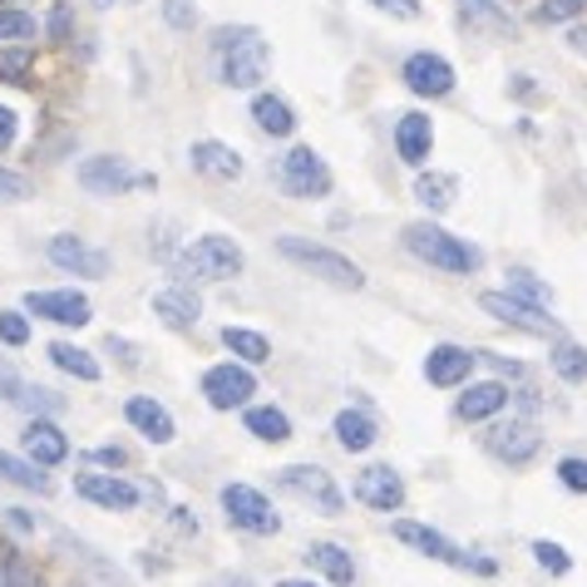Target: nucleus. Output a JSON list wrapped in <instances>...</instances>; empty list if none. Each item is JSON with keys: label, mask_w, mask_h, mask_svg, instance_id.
Instances as JSON below:
<instances>
[{"label": "nucleus", "mask_w": 587, "mask_h": 587, "mask_svg": "<svg viewBox=\"0 0 587 587\" xmlns=\"http://www.w3.org/2000/svg\"><path fill=\"white\" fill-rule=\"evenodd\" d=\"M459 5H464V15H474V21L494 25V31H508V15L498 11L494 0H459Z\"/></svg>", "instance_id": "a19ab883"}, {"label": "nucleus", "mask_w": 587, "mask_h": 587, "mask_svg": "<svg viewBox=\"0 0 587 587\" xmlns=\"http://www.w3.org/2000/svg\"><path fill=\"white\" fill-rule=\"evenodd\" d=\"M395 149H400V159H405L410 169H419V163L429 159V149H435V124H429L425 114H400Z\"/></svg>", "instance_id": "4be33fe9"}, {"label": "nucleus", "mask_w": 587, "mask_h": 587, "mask_svg": "<svg viewBox=\"0 0 587 587\" xmlns=\"http://www.w3.org/2000/svg\"><path fill=\"white\" fill-rule=\"evenodd\" d=\"M50 41H70V5L65 0L50 11Z\"/></svg>", "instance_id": "49530a36"}, {"label": "nucleus", "mask_w": 587, "mask_h": 587, "mask_svg": "<svg viewBox=\"0 0 587 587\" xmlns=\"http://www.w3.org/2000/svg\"><path fill=\"white\" fill-rule=\"evenodd\" d=\"M74 488L100 508H134L139 504V484H129V479H119V474H80Z\"/></svg>", "instance_id": "aec40b11"}, {"label": "nucleus", "mask_w": 587, "mask_h": 587, "mask_svg": "<svg viewBox=\"0 0 587 587\" xmlns=\"http://www.w3.org/2000/svg\"><path fill=\"white\" fill-rule=\"evenodd\" d=\"M94 464H114V469H124V464H129V454H124L119 445H104V449H94Z\"/></svg>", "instance_id": "de8ad7c7"}, {"label": "nucleus", "mask_w": 587, "mask_h": 587, "mask_svg": "<svg viewBox=\"0 0 587 587\" xmlns=\"http://www.w3.org/2000/svg\"><path fill=\"white\" fill-rule=\"evenodd\" d=\"M50 360L65 370V376H74V380H100V360H94L90 350L70 346V341H55V346H50Z\"/></svg>", "instance_id": "2f4dec72"}, {"label": "nucleus", "mask_w": 587, "mask_h": 587, "mask_svg": "<svg viewBox=\"0 0 587 587\" xmlns=\"http://www.w3.org/2000/svg\"><path fill=\"white\" fill-rule=\"evenodd\" d=\"M203 395H208L212 410H238V405H248V400L257 395V376H252L248 366L222 360V366H212L208 376H203Z\"/></svg>", "instance_id": "9d476101"}, {"label": "nucleus", "mask_w": 587, "mask_h": 587, "mask_svg": "<svg viewBox=\"0 0 587 587\" xmlns=\"http://www.w3.org/2000/svg\"><path fill=\"white\" fill-rule=\"evenodd\" d=\"M331 429H336V445L346 449V454H366V449L380 439V435H376V419L360 415V410H341Z\"/></svg>", "instance_id": "393cba45"}, {"label": "nucleus", "mask_w": 587, "mask_h": 587, "mask_svg": "<svg viewBox=\"0 0 587 587\" xmlns=\"http://www.w3.org/2000/svg\"><path fill=\"white\" fill-rule=\"evenodd\" d=\"M124 419H129L134 429H139L149 445H173V415L159 405V400H149V395H129V405H124Z\"/></svg>", "instance_id": "6ab92c4d"}, {"label": "nucleus", "mask_w": 587, "mask_h": 587, "mask_svg": "<svg viewBox=\"0 0 587 587\" xmlns=\"http://www.w3.org/2000/svg\"><path fill=\"white\" fill-rule=\"evenodd\" d=\"M153 316L173 331H188V326H198L203 307L188 287H169V291H153Z\"/></svg>", "instance_id": "5701e85b"}, {"label": "nucleus", "mask_w": 587, "mask_h": 587, "mask_svg": "<svg viewBox=\"0 0 587 587\" xmlns=\"http://www.w3.org/2000/svg\"><path fill=\"white\" fill-rule=\"evenodd\" d=\"M301 557H307L311 567H321V573H326L336 587H350V583H356V563H350V553H346L341 543H311Z\"/></svg>", "instance_id": "bb28decb"}, {"label": "nucleus", "mask_w": 587, "mask_h": 587, "mask_svg": "<svg viewBox=\"0 0 587 587\" xmlns=\"http://www.w3.org/2000/svg\"><path fill=\"white\" fill-rule=\"evenodd\" d=\"M252 119H257V129L272 134V139H287V134L297 129V114H291V104L281 100V94H257V100H252Z\"/></svg>", "instance_id": "a878e982"}, {"label": "nucleus", "mask_w": 587, "mask_h": 587, "mask_svg": "<svg viewBox=\"0 0 587 587\" xmlns=\"http://www.w3.org/2000/svg\"><path fill=\"white\" fill-rule=\"evenodd\" d=\"M5 5H11V0H5Z\"/></svg>", "instance_id": "13d9d810"}, {"label": "nucleus", "mask_w": 587, "mask_h": 587, "mask_svg": "<svg viewBox=\"0 0 587 587\" xmlns=\"http://www.w3.org/2000/svg\"><path fill=\"white\" fill-rule=\"evenodd\" d=\"M567 50L587 55V25H573V31H567Z\"/></svg>", "instance_id": "3c124183"}, {"label": "nucleus", "mask_w": 587, "mask_h": 587, "mask_svg": "<svg viewBox=\"0 0 587 587\" xmlns=\"http://www.w3.org/2000/svg\"><path fill=\"white\" fill-rule=\"evenodd\" d=\"M35 70V55L25 50V45H11V50H0V80H11V84H25Z\"/></svg>", "instance_id": "f704fd0d"}, {"label": "nucleus", "mask_w": 587, "mask_h": 587, "mask_svg": "<svg viewBox=\"0 0 587 587\" xmlns=\"http://www.w3.org/2000/svg\"><path fill=\"white\" fill-rule=\"evenodd\" d=\"M208 587H252V577L248 573H218Z\"/></svg>", "instance_id": "8fccbe9b"}, {"label": "nucleus", "mask_w": 587, "mask_h": 587, "mask_svg": "<svg viewBox=\"0 0 587 587\" xmlns=\"http://www.w3.org/2000/svg\"><path fill=\"white\" fill-rule=\"evenodd\" d=\"M179 272H188V277H198V281H228L242 272V248L232 238H222V232H208V238L188 242Z\"/></svg>", "instance_id": "20e7f679"}, {"label": "nucleus", "mask_w": 587, "mask_h": 587, "mask_svg": "<svg viewBox=\"0 0 587 587\" xmlns=\"http://www.w3.org/2000/svg\"><path fill=\"white\" fill-rule=\"evenodd\" d=\"M405 248L415 252L419 262H429V267H439V272H454V277H469V272H479V262H484V252H479L474 242L454 238V232L435 228V222H410Z\"/></svg>", "instance_id": "f257e3e1"}, {"label": "nucleus", "mask_w": 587, "mask_h": 587, "mask_svg": "<svg viewBox=\"0 0 587 587\" xmlns=\"http://www.w3.org/2000/svg\"><path fill=\"white\" fill-rule=\"evenodd\" d=\"M508 291L523 297V301H533V307H548V301H553V291H548L533 272H508Z\"/></svg>", "instance_id": "c9c22d12"}, {"label": "nucleus", "mask_w": 587, "mask_h": 587, "mask_svg": "<svg viewBox=\"0 0 587 587\" xmlns=\"http://www.w3.org/2000/svg\"><path fill=\"white\" fill-rule=\"evenodd\" d=\"M267 55H272L267 41L252 31L242 45L222 50V84H232V90H257V84L267 80Z\"/></svg>", "instance_id": "1a4fd4ad"}, {"label": "nucleus", "mask_w": 587, "mask_h": 587, "mask_svg": "<svg viewBox=\"0 0 587 587\" xmlns=\"http://www.w3.org/2000/svg\"><path fill=\"white\" fill-rule=\"evenodd\" d=\"M504 405H508L504 380H479V385H469L464 395H459V415L464 419H488V415H498Z\"/></svg>", "instance_id": "b1692460"}, {"label": "nucleus", "mask_w": 587, "mask_h": 587, "mask_svg": "<svg viewBox=\"0 0 587 587\" xmlns=\"http://www.w3.org/2000/svg\"><path fill=\"white\" fill-rule=\"evenodd\" d=\"M587 0H543V5H538L533 11V21L538 25H557V21H573L577 11H583Z\"/></svg>", "instance_id": "4c0bfd02"}, {"label": "nucleus", "mask_w": 587, "mask_h": 587, "mask_svg": "<svg viewBox=\"0 0 587 587\" xmlns=\"http://www.w3.org/2000/svg\"><path fill=\"white\" fill-rule=\"evenodd\" d=\"M474 350H464V346H435L425 356V380L429 385H439V390H449V385H464L469 380V370H474Z\"/></svg>", "instance_id": "a211bd4d"}, {"label": "nucleus", "mask_w": 587, "mask_h": 587, "mask_svg": "<svg viewBox=\"0 0 587 587\" xmlns=\"http://www.w3.org/2000/svg\"><path fill=\"white\" fill-rule=\"evenodd\" d=\"M557 479H563V488H573V494H587V459H563Z\"/></svg>", "instance_id": "79ce46f5"}, {"label": "nucleus", "mask_w": 587, "mask_h": 587, "mask_svg": "<svg viewBox=\"0 0 587 587\" xmlns=\"http://www.w3.org/2000/svg\"><path fill=\"white\" fill-rule=\"evenodd\" d=\"M80 183L100 198H119L129 188H153V173H134L129 159H114V153H100V159L80 163Z\"/></svg>", "instance_id": "423d86ee"}, {"label": "nucleus", "mask_w": 587, "mask_h": 587, "mask_svg": "<svg viewBox=\"0 0 587 587\" xmlns=\"http://www.w3.org/2000/svg\"><path fill=\"white\" fill-rule=\"evenodd\" d=\"M454 193H459L454 173H419V183H415V198L425 203L429 212H445L449 203H454Z\"/></svg>", "instance_id": "c756f323"}, {"label": "nucleus", "mask_w": 587, "mask_h": 587, "mask_svg": "<svg viewBox=\"0 0 587 587\" xmlns=\"http://www.w3.org/2000/svg\"><path fill=\"white\" fill-rule=\"evenodd\" d=\"M0 479H11V484H21V488H35V494H55V479L41 474L35 459H15V454H5V449H0Z\"/></svg>", "instance_id": "cd10ccee"}, {"label": "nucleus", "mask_w": 587, "mask_h": 587, "mask_svg": "<svg viewBox=\"0 0 587 587\" xmlns=\"http://www.w3.org/2000/svg\"><path fill=\"white\" fill-rule=\"evenodd\" d=\"M21 198H31V183H25L21 173L0 169V203H21Z\"/></svg>", "instance_id": "37998d69"}, {"label": "nucleus", "mask_w": 587, "mask_h": 587, "mask_svg": "<svg viewBox=\"0 0 587 587\" xmlns=\"http://www.w3.org/2000/svg\"><path fill=\"white\" fill-rule=\"evenodd\" d=\"M188 163H193V173H203V179H218V183L242 179V153L228 149V143H218V139H198V143H193Z\"/></svg>", "instance_id": "f3484780"}, {"label": "nucleus", "mask_w": 587, "mask_h": 587, "mask_svg": "<svg viewBox=\"0 0 587 587\" xmlns=\"http://www.w3.org/2000/svg\"><path fill=\"white\" fill-rule=\"evenodd\" d=\"M222 346H228L238 360H248V366H262V360H272L267 336H257V331H248V326H222Z\"/></svg>", "instance_id": "c85d7f7f"}, {"label": "nucleus", "mask_w": 587, "mask_h": 587, "mask_svg": "<svg viewBox=\"0 0 587 587\" xmlns=\"http://www.w3.org/2000/svg\"><path fill=\"white\" fill-rule=\"evenodd\" d=\"M35 35H41L35 15L15 11V5H0V45H31Z\"/></svg>", "instance_id": "473e14b6"}, {"label": "nucleus", "mask_w": 587, "mask_h": 587, "mask_svg": "<svg viewBox=\"0 0 587 587\" xmlns=\"http://www.w3.org/2000/svg\"><path fill=\"white\" fill-rule=\"evenodd\" d=\"M0 587H11V553L0 557Z\"/></svg>", "instance_id": "864d4df0"}, {"label": "nucleus", "mask_w": 587, "mask_h": 587, "mask_svg": "<svg viewBox=\"0 0 587 587\" xmlns=\"http://www.w3.org/2000/svg\"><path fill=\"white\" fill-rule=\"evenodd\" d=\"M248 429L257 439H267V445H281V439H291V419L281 415L277 405H252L248 410Z\"/></svg>", "instance_id": "7c9ffc66"}, {"label": "nucleus", "mask_w": 587, "mask_h": 587, "mask_svg": "<svg viewBox=\"0 0 587 587\" xmlns=\"http://www.w3.org/2000/svg\"><path fill=\"white\" fill-rule=\"evenodd\" d=\"M400 80H405L410 90L419 94V100H445V94L454 90V65H449L445 55L415 50V55L405 60V70H400Z\"/></svg>", "instance_id": "9b49d317"}, {"label": "nucleus", "mask_w": 587, "mask_h": 587, "mask_svg": "<svg viewBox=\"0 0 587 587\" xmlns=\"http://www.w3.org/2000/svg\"><path fill=\"white\" fill-rule=\"evenodd\" d=\"M11 523H15V528H21V533H31V528H35V518H31V514H25V508H11Z\"/></svg>", "instance_id": "603ef678"}, {"label": "nucleus", "mask_w": 587, "mask_h": 587, "mask_svg": "<svg viewBox=\"0 0 587 587\" xmlns=\"http://www.w3.org/2000/svg\"><path fill=\"white\" fill-rule=\"evenodd\" d=\"M277 587H316V583H307V577H281Z\"/></svg>", "instance_id": "5fc2aeb1"}, {"label": "nucleus", "mask_w": 587, "mask_h": 587, "mask_svg": "<svg viewBox=\"0 0 587 587\" xmlns=\"http://www.w3.org/2000/svg\"><path fill=\"white\" fill-rule=\"evenodd\" d=\"M11 143H15V114L0 104V149H11Z\"/></svg>", "instance_id": "09e8293b"}, {"label": "nucleus", "mask_w": 587, "mask_h": 587, "mask_svg": "<svg viewBox=\"0 0 587 587\" xmlns=\"http://www.w3.org/2000/svg\"><path fill=\"white\" fill-rule=\"evenodd\" d=\"M356 498L380 508V514H395V508L405 504V479L390 464H370V469H360V479H356Z\"/></svg>", "instance_id": "4468645a"}, {"label": "nucleus", "mask_w": 587, "mask_h": 587, "mask_svg": "<svg viewBox=\"0 0 587 587\" xmlns=\"http://www.w3.org/2000/svg\"><path fill=\"white\" fill-rule=\"evenodd\" d=\"M376 11H390V15H400V21H419L425 15V5L419 0H370Z\"/></svg>", "instance_id": "c03bdc74"}, {"label": "nucleus", "mask_w": 587, "mask_h": 587, "mask_svg": "<svg viewBox=\"0 0 587 587\" xmlns=\"http://www.w3.org/2000/svg\"><path fill=\"white\" fill-rule=\"evenodd\" d=\"M533 557H538V567H548L553 577H563L567 567H573L567 548H563V543H548V538H538V543H533Z\"/></svg>", "instance_id": "e433bc0d"}, {"label": "nucleus", "mask_w": 587, "mask_h": 587, "mask_svg": "<svg viewBox=\"0 0 587 587\" xmlns=\"http://www.w3.org/2000/svg\"><path fill=\"white\" fill-rule=\"evenodd\" d=\"M395 538H400V543H410V548H419V553L435 557V563H454V567L474 563L479 573H494V563H484V557H464L445 533H435V528H425V523H410V518H400V523H395Z\"/></svg>", "instance_id": "f8f14e48"}, {"label": "nucleus", "mask_w": 587, "mask_h": 587, "mask_svg": "<svg viewBox=\"0 0 587 587\" xmlns=\"http://www.w3.org/2000/svg\"><path fill=\"white\" fill-rule=\"evenodd\" d=\"M548 360H553V370L567 380V385L587 380V350H583V346H573V341H557L553 356H548Z\"/></svg>", "instance_id": "72a5a7b5"}, {"label": "nucleus", "mask_w": 587, "mask_h": 587, "mask_svg": "<svg viewBox=\"0 0 587 587\" xmlns=\"http://www.w3.org/2000/svg\"><path fill=\"white\" fill-rule=\"evenodd\" d=\"M0 376H5V366H0Z\"/></svg>", "instance_id": "4d7b16f0"}, {"label": "nucleus", "mask_w": 587, "mask_h": 587, "mask_svg": "<svg viewBox=\"0 0 587 587\" xmlns=\"http://www.w3.org/2000/svg\"><path fill=\"white\" fill-rule=\"evenodd\" d=\"M0 341H5V346H25V341H31V321H25L21 311H0Z\"/></svg>", "instance_id": "58836bf2"}, {"label": "nucleus", "mask_w": 587, "mask_h": 587, "mask_svg": "<svg viewBox=\"0 0 587 587\" xmlns=\"http://www.w3.org/2000/svg\"><path fill=\"white\" fill-rule=\"evenodd\" d=\"M50 262L65 272H74V277H104V272H110V252L90 248V242L70 238V232L50 238Z\"/></svg>", "instance_id": "2eb2a0df"}, {"label": "nucleus", "mask_w": 587, "mask_h": 587, "mask_svg": "<svg viewBox=\"0 0 587 587\" xmlns=\"http://www.w3.org/2000/svg\"><path fill=\"white\" fill-rule=\"evenodd\" d=\"M163 21H169L173 31H193V25H198V5H193V0H163Z\"/></svg>", "instance_id": "ea45409f"}, {"label": "nucleus", "mask_w": 587, "mask_h": 587, "mask_svg": "<svg viewBox=\"0 0 587 587\" xmlns=\"http://www.w3.org/2000/svg\"><path fill=\"white\" fill-rule=\"evenodd\" d=\"M479 307H484L494 321H504V326L528 331V336H557V321L548 316V307H533V301H523V297H508V291H484V297H479Z\"/></svg>", "instance_id": "6e6552de"}, {"label": "nucleus", "mask_w": 587, "mask_h": 587, "mask_svg": "<svg viewBox=\"0 0 587 587\" xmlns=\"http://www.w3.org/2000/svg\"><path fill=\"white\" fill-rule=\"evenodd\" d=\"M25 311L55 321V326H90L94 321L90 297H80V291H31V297H25Z\"/></svg>", "instance_id": "ddd939ff"}, {"label": "nucleus", "mask_w": 587, "mask_h": 587, "mask_svg": "<svg viewBox=\"0 0 587 587\" xmlns=\"http://www.w3.org/2000/svg\"><path fill=\"white\" fill-rule=\"evenodd\" d=\"M25 454H31L41 469L65 464V454H70V439H65V429L55 425V419H31V425H25Z\"/></svg>", "instance_id": "412c9836"}, {"label": "nucleus", "mask_w": 587, "mask_h": 587, "mask_svg": "<svg viewBox=\"0 0 587 587\" xmlns=\"http://www.w3.org/2000/svg\"><path fill=\"white\" fill-rule=\"evenodd\" d=\"M218 498H222V514H228L232 528H248V533H277V528H281V518L272 514V504H267V494H262V488L222 484Z\"/></svg>", "instance_id": "39448f33"}, {"label": "nucleus", "mask_w": 587, "mask_h": 587, "mask_svg": "<svg viewBox=\"0 0 587 587\" xmlns=\"http://www.w3.org/2000/svg\"><path fill=\"white\" fill-rule=\"evenodd\" d=\"M281 188L291 193V198H326L331 193V169L326 159H321L316 149H291L287 159H281Z\"/></svg>", "instance_id": "0eeeda50"}, {"label": "nucleus", "mask_w": 587, "mask_h": 587, "mask_svg": "<svg viewBox=\"0 0 587 587\" xmlns=\"http://www.w3.org/2000/svg\"><path fill=\"white\" fill-rule=\"evenodd\" d=\"M538 429L528 425V419H508V425L488 429V454L504 459V464H528V459L538 454Z\"/></svg>", "instance_id": "dca6fc26"}, {"label": "nucleus", "mask_w": 587, "mask_h": 587, "mask_svg": "<svg viewBox=\"0 0 587 587\" xmlns=\"http://www.w3.org/2000/svg\"><path fill=\"white\" fill-rule=\"evenodd\" d=\"M100 5H114V0H100Z\"/></svg>", "instance_id": "6e6d98bb"}, {"label": "nucleus", "mask_w": 587, "mask_h": 587, "mask_svg": "<svg viewBox=\"0 0 587 587\" xmlns=\"http://www.w3.org/2000/svg\"><path fill=\"white\" fill-rule=\"evenodd\" d=\"M277 252L287 262H297V267H307L311 277L341 287V291H360V287H366V272H360L356 262L341 257V252H331V248H316V242H307V238H277Z\"/></svg>", "instance_id": "f03ea898"}, {"label": "nucleus", "mask_w": 587, "mask_h": 587, "mask_svg": "<svg viewBox=\"0 0 587 587\" xmlns=\"http://www.w3.org/2000/svg\"><path fill=\"white\" fill-rule=\"evenodd\" d=\"M277 488H281V494H291V498H301V504H311L316 514H326V518H341V508H346L336 479H331L321 464H287V469H277Z\"/></svg>", "instance_id": "7ed1b4c3"}, {"label": "nucleus", "mask_w": 587, "mask_h": 587, "mask_svg": "<svg viewBox=\"0 0 587 587\" xmlns=\"http://www.w3.org/2000/svg\"><path fill=\"white\" fill-rule=\"evenodd\" d=\"M252 35V25H238V31H228V25H222V31H212V50H232V45H242Z\"/></svg>", "instance_id": "a18cd8bd"}]
</instances>
